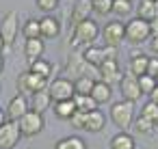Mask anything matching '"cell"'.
<instances>
[{
	"mask_svg": "<svg viewBox=\"0 0 158 149\" xmlns=\"http://www.w3.org/2000/svg\"><path fill=\"white\" fill-rule=\"evenodd\" d=\"M132 127H134V132H139V134H152V132H154V127H156V123H154V121H149V119H145V117L141 115L139 119H134Z\"/></svg>",
	"mask_w": 158,
	"mask_h": 149,
	"instance_id": "obj_31",
	"label": "cell"
},
{
	"mask_svg": "<svg viewBox=\"0 0 158 149\" xmlns=\"http://www.w3.org/2000/svg\"><path fill=\"white\" fill-rule=\"evenodd\" d=\"M18 125H20V132H22V136H26V138H33V136H37V134H39L44 127H46V121H44V115H41V112L28 110L26 115H22V117H20Z\"/></svg>",
	"mask_w": 158,
	"mask_h": 149,
	"instance_id": "obj_5",
	"label": "cell"
},
{
	"mask_svg": "<svg viewBox=\"0 0 158 149\" xmlns=\"http://www.w3.org/2000/svg\"><path fill=\"white\" fill-rule=\"evenodd\" d=\"M149 37H152L149 22L141 20V18H132L130 22H126V41L130 46H141Z\"/></svg>",
	"mask_w": 158,
	"mask_h": 149,
	"instance_id": "obj_3",
	"label": "cell"
},
{
	"mask_svg": "<svg viewBox=\"0 0 158 149\" xmlns=\"http://www.w3.org/2000/svg\"><path fill=\"white\" fill-rule=\"evenodd\" d=\"M132 11H134V5L130 0H113V13L115 15L128 18V15H132Z\"/></svg>",
	"mask_w": 158,
	"mask_h": 149,
	"instance_id": "obj_29",
	"label": "cell"
},
{
	"mask_svg": "<svg viewBox=\"0 0 158 149\" xmlns=\"http://www.w3.org/2000/svg\"><path fill=\"white\" fill-rule=\"evenodd\" d=\"M39 24H41V39H54L61 35V24L54 15H50V13L44 15L39 20Z\"/></svg>",
	"mask_w": 158,
	"mask_h": 149,
	"instance_id": "obj_15",
	"label": "cell"
},
{
	"mask_svg": "<svg viewBox=\"0 0 158 149\" xmlns=\"http://www.w3.org/2000/svg\"><path fill=\"white\" fill-rule=\"evenodd\" d=\"M52 104H54V99H52V95H50L48 89H41V91H37V93H33V95L28 97V106H31V110L41 112V115H44Z\"/></svg>",
	"mask_w": 158,
	"mask_h": 149,
	"instance_id": "obj_13",
	"label": "cell"
},
{
	"mask_svg": "<svg viewBox=\"0 0 158 149\" xmlns=\"http://www.w3.org/2000/svg\"><path fill=\"white\" fill-rule=\"evenodd\" d=\"M28 71H33V74L41 76V78L50 80L52 78V71H54V65L50 61H46V58H37V61L28 63Z\"/></svg>",
	"mask_w": 158,
	"mask_h": 149,
	"instance_id": "obj_22",
	"label": "cell"
},
{
	"mask_svg": "<svg viewBox=\"0 0 158 149\" xmlns=\"http://www.w3.org/2000/svg\"><path fill=\"white\" fill-rule=\"evenodd\" d=\"M18 33H20V18H18L15 11H9V13L2 18V24H0V35H2V41H5L7 48L13 46Z\"/></svg>",
	"mask_w": 158,
	"mask_h": 149,
	"instance_id": "obj_7",
	"label": "cell"
},
{
	"mask_svg": "<svg viewBox=\"0 0 158 149\" xmlns=\"http://www.w3.org/2000/svg\"><path fill=\"white\" fill-rule=\"evenodd\" d=\"M156 80H158V76H156Z\"/></svg>",
	"mask_w": 158,
	"mask_h": 149,
	"instance_id": "obj_45",
	"label": "cell"
},
{
	"mask_svg": "<svg viewBox=\"0 0 158 149\" xmlns=\"http://www.w3.org/2000/svg\"><path fill=\"white\" fill-rule=\"evenodd\" d=\"M134 147H136V143L128 132H117L110 138V149H134Z\"/></svg>",
	"mask_w": 158,
	"mask_h": 149,
	"instance_id": "obj_24",
	"label": "cell"
},
{
	"mask_svg": "<svg viewBox=\"0 0 158 149\" xmlns=\"http://www.w3.org/2000/svg\"><path fill=\"white\" fill-rule=\"evenodd\" d=\"M106 125V117L102 110H89L85 115V132H102Z\"/></svg>",
	"mask_w": 158,
	"mask_h": 149,
	"instance_id": "obj_16",
	"label": "cell"
},
{
	"mask_svg": "<svg viewBox=\"0 0 158 149\" xmlns=\"http://www.w3.org/2000/svg\"><path fill=\"white\" fill-rule=\"evenodd\" d=\"M130 2H134V0H130Z\"/></svg>",
	"mask_w": 158,
	"mask_h": 149,
	"instance_id": "obj_44",
	"label": "cell"
},
{
	"mask_svg": "<svg viewBox=\"0 0 158 149\" xmlns=\"http://www.w3.org/2000/svg\"><path fill=\"white\" fill-rule=\"evenodd\" d=\"M2 69H5V58H2V54H0V74H2Z\"/></svg>",
	"mask_w": 158,
	"mask_h": 149,
	"instance_id": "obj_41",
	"label": "cell"
},
{
	"mask_svg": "<svg viewBox=\"0 0 158 149\" xmlns=\"http://www.w3.org/2000/svg\"><path fill=\"white\" fill-rule=\"evenodd\" d=\"M54 149H87V145L80 136H65L54 145Z\"/></svg>",
	"mask_w": 158,
	"mask_h": 149,
	"instance_id": "obj_27",
	"label": "cell"
},
{
	"mask_svg": "<svg viewBox=\"0 0 158 149\" xmlns=\"http://www.w3.org/2000/svg\"><path fill=\"white\" fill-rule=\"evenodd\" d=\"M102 39H104V46H113V48H119L126 39V26L121 22H108L102 30H100Z\"/></svg>",
	"mask_w": 158,
	"mask_h": 149,
	"instance_id": "obj_8",
	"label": "cell"
},
{
	"mask_svg": "<svg viewBox=\"0 0 158 149\" xmlns=\"http://www.w3.org/2000/svg\"><path fill=\"white\" fill-rule=\"evenodd\" d=\"M59 7V0H37V9H41L44 13H50Z\"/></svg>",
	"mask_w": 158,
	"mask_h": 149,
	"instance_id": "obj_34",
	"label": "cell"
},
{
	"mask_svg": "<svg viewBox=\"0 0 158 149\" xmlns=\"http://www.w3.org/2000/svg\"><path fill=\"white\" fill-rule=\"evenodd\" d=\"M110 95H113V87H110V84H106L104 80H98V82L93 84L91 97L98 102V106H100V104H106V102H110Z\"/></svg>",
	"mask_w": 158,
	"mask_h": 149,
	"instance_id": "obj_20",
	"label": "cell"
},
{
	"mask_svg": "<svg viewBox=\"0 0 158 149\" xmlns=\"http://www.w3.org/2000/svg\"><path fill=\"white\" fill-rule=\"evenodd\" d=\"M5 48H7V46H5V41H2V35H0V52H2Z\"/></svg>",
	"mask_w": 158,
	"mask_h": 149,
	"instance_id": "obj_42",
	"label": "cell"
},
{
	"mask_svg": "<svg viewBox=\"0 0 158 149\" xmlns=\"http://www.w3.org/2000/svg\"><path fill=\"white\" fill-rule=\"evenodd\" d=\"M119 91H121V99L128 102H136L141 97V87H139V78L132 74H126L119 82Z\"/></svg>",
	"mask_w": 158,
	"mask_h": 149,
	"instance_id": "obj_11",
	"label": "cell"
},
{
	"mask_svg": "<svg viewBox=\"0 0 158 149\" xmlns=\"http://www.w3.org/2000/svg\"><path fill=\"white\" fill-rule=\"evenodd\" d=\"M5 121H7V115H5V110H2V108H0V125H2Z\"/></svg>",
	"mask_w": 158,
	"mask_h": 149,
	"instance_id": "obj_40",
	"label": "cell"
},
{
	"mask_svg": "<svg viewBox=\"0 0 158 149\" xmlns=\"http://www.w3.org/2000/svg\"><path fill=\"white\" fill-rule=\"evenodd\" d=\"M74 104H76V110H80V112H89V110L98 108V102L91 95H74Z\"/></svg>",
	"mask_w": 158,
	"mask_h": 149,
	"instance_id": "obj_28",
	"label": "cell"
},
{
	"mask_svg": "<svg viewBox=\"0 0 158 149\" xmlns=\"http://www.w3.org/2000/svg\"><path fill=\"white\" fill-rule=\"evenodd\" d=\"M147 63H149V56L147 54H132L130 56V63H128V74L132 76H145L147 74Z\"/></svg>",
	"mask_w": 158,
	"mask_h": 149,
	"instance_id": "obj_19",
	"label": "cell"
},
{
	"mask_svg": "<svg viewBox=\"0 0 158 149\" xmlns=\"http://www.w3.org/2000/svg\"><path fill=\"white\" fill-rule=\"evenodd\" d=\"M100 80H104L106 84H119L121 82V78H123V74L119 71V65H117V61H104L100 67Z\"/></svg>",
	"mask_w": 158,
	"mask_h": 149,
	"instance_id": "obj_12",
	"label": "cell"
},
{
	"mask_svg": "<svg viewBox=\"0 0 158 149\" xmlns=\"http://www.w3.org/2000/svg\"><path fill=\"white\" fill-rule=\"evenodd\" d=\"M110 121L119 127V132H126L134 123V102L119 99L110 106Z\"/></svg>",
	"mask_w": 158,
	"mask_h": 149,
	"instance_id": "obj_2",
	"label": "cell"
},
{
	"mask_svg": "<svg viewBox=\"0 0 158 149\" xmlns=\"http://www.w3.org/2000/svg\"><path fill=\"white\" fill-rule=\"evenodd\" d=\"M48 82L50 80H46V78H41V76H37L33 71H22L18 76V80H15V87H18V93L31 97L33 93L41 91V89H48Z\"/></svg>",
	"mask_w": 158,
	"mask_h": 149,
	"instance_id": "obj_4",
	"label": "cell"
},
{
	"mask_svg": "<svg viewBox=\"0 0 158 149\" xmlns=\"http://www.w3.org/2000/svg\"><path fill=\"white\" fill-rule=\"evenodd\" d=\"M149 48H152V52H154V54H158V35H152Z\"/></svg>",
	"mask_w": 158,
	"mask_h": 149,
	"instance_id": "obj_37",
	"label": "cell"
},
{
	"mask_svg": "<svg viewBox=\"0 0 158 149\" xmlns=\"http://www.w3.org/2000/svg\"><path fill=\"white\" fill-rule=\"evenodd\" d=\"M74 112H76L74 97H72V99H63V102H54V115H56L59 119H65V121H69Z\"/></svg>",
	"mask_w": 158,
	"mask_h": 149,
	"instance_id": "obj_23",
	"label": "cell"
},
{
	"mask_svg": "<svg viewBox=\"0 0 158 149\" xmlns=\"http://www.w3.org/2000/svg\"><path fill=\"white\" fill-rule=\"evenodd\" d=\"M149 28H152V35H158V15L149 22Z\"/></svg>",
	"mask_w": 158,
	"mask_h": 149,
	"instance_id": "obj_38",
	"label": "cell"
},
{
	"mask_svg": "<svg viewBox=\"0 0 158 149\" xmlns=\"http://www.w3.org/2000/svg\"><path fill=\"white\" fill-rule=\"evenodd\" d=\"M134 11H136V18H141L145 22H152L158 15V7H156L154 0H141L139 7H134Z\"/></svg>",
	"mask_w": 158,
	"mask_h": 149,
	"instance_id": "obj_21",
	"label": "cell"
},
{
	"mask_svg": "<svg viewBox=\"0 0 158 149\" xmlns=\"http://www.w3.org/2000/svg\"><path fill=\"white\" fill-rule=\"evenodd\" d=\"M44 50H46V43H44L41 37H37V39H26V43H24V56H26L28 63L41 58V56H44Z\"/></svg>",
	"mask_w": 158,
	"mask_h": 149,
	"instance_id": "obj_17",
	"label": "cell"
},
{
	"mask_svg": "<svg viewBox=\"0 0 158 149\" xmlns=\"http://www.w3.org/2000/svg\"><path fill=\"white\" fill-rule=\"evenodd\" d=\"M28 110H31V106H28V97H26V95H22V93H15V95L9 99L5 115H7V119H9V121H20V117H22V115H26Z\"/></svg>",
	"mask_w": 158,
	"mask_h": 149,
	"instance_id": "obj_10",
	"label": "cell"
},
{
	"mask_svg": "<svg viewBox=\"0 0 158 149\" xmlns=\"http://www.w3.org/2000/svg\"><path fill=\"white\" fill-rule=\"evenodd\" d=\"M147 76H158V56H149V63H147Z\"/></svg>",
	"mask_w": 158,
	"mask_h": 149,
	"instance_id": "obj_36",
	"label": "cell"
},
{
	"mask_svg": "<svg viewBox=\"0 0 158 149\" xmlns=\"http://www.w3.org/2000/svg\"><path fill=\"white\" fill-rule=\"evenodd\" d=\"M139 87H141V95H152L154 89L158 87V80L154 76H139Z\"/></svg>",
	"mask_w": 158,
	"mask_h": 149,
	"instance_id": "obj_30",
	"label": "cell"
},
{
	"mask_svg": "<svg viewBox=\"0 0 158 149\" xmlns=\"http://www.w3.org/2000/svg\"><path fill=\"white\" fill-rule=\"evenodd\" d=\"M48 91H50V95H52L54 102L72 99V97L76 95V91H74V80H69V78H65V76H59V78L50 80V82H48Z\"/></svg>",
	"mask_w": 158,
	"mask_h": 149,
	"instance_id": "obj_6",
	"label": "cell"
},
{
	"mask_svg": "<svg viewBox=\"0 0 158 149\" xmlns=\"http://www.w3.org/2000/svg\"><path fill=\"white\" fill-rule=\"evenodd\" d=\"M82 58H85L89 65L100 67V65L106 61V56H104V46H95V43L85 46V50H82Z\"/></svg>",
	"mask_w": 158,
	"mask_h": 149,
	"instance_id": "obj_18",
	"label": "cell"
},
{
	"mask_svg": "<svg viewBox=\"0 0 158 149\" xmlns=\"http://www.w3.org/2000/svg\"><path fill=\"white\" fill-rule=\"evenodd\" d=\"M154 2H156V7H158V0H154Z\"/></svg>",
	"mask_w": 158,
	"mask_h": 149,
	"instance_id": "obj_43",
	"label": "cell"
},
{
	"mask_svg": "<svg viewBox=\"0 0 158 149\" xmlns=\"http://www.w3.org/2000/svg\"><path fill=\"white\" fill-rule=\"evenodd\" d=\"M141 115H143L145 119H149V121L156 123V121H158V104H154V102L149 99V102L141 108Z\"/></svg>",
	"mask_w": 158,
	"mask_h": 149,
	"instance_id": "obj_33",
	"label": "cell"
},
{
	"mask_svg": "<svg viewBox=\"0 0 158 149\" xmlns=\"http://www.w3.org/2000/svg\"><path fill=\"white\" fill-rule=\"evenodd\" d=\"M22 35H24V39H37V37H41V24H39V20L28 18L22 24Z\"/></svg>",
	"mask_w": 158,
	"mask_h": 149,
	"instance_id": "obj_25",
	"label": "cell"
},
{
	"mask_svg": "<svg viewBox=\"0 0 158 149\" xmlns=\"http://www.w3.org/2000/svg\"><path fill=\"white\" fill-rule=\"evenodd\" d=\"M91 0H76V5L72 7V13H69V24L72 28L85 20H89V13H91Z\"/></svg>",
	"mask_w": 158,
	"mask_h": 149,
	"instance_id": "obj_14",
	"label": "cell"
},
{
	"mask_svg": "<svg viewBox=\"0 0 158 149\" xmlns=\"http://www.w3.org/2000/svg\"><path fill=\"white\" fill-rule=\"evenodd\" d=\"M149 99H152V102H154V104H158V87H156V89H154V93H152V95H149Z\"/></svg>",
	"mask_w": 158,
	"mask_h": 149,
	"instance_id": "obj_39",
	"label": "cell"
},
{
	"mask_svg": "<svg viewBox=\"0 0 158 149\" xmlns=\"http://www.w3.org/2000/svg\"><path fill=\"white\" fill-rule=\"evenodd\" d=\"M85 115H87V112H80V110H76V112L72 115L69 123H72L76 130H85Z\"/></svg>",
	"mask_w": 158,
	"mask_h": 149,
	"instance_id": "obj_35",
	"label": "cell"
},
{
	"mask_svg": "<svg viewBox=\"0 0 158 149\" xmlns=\"http://www.w3.org/2000/svg\"><path fill=\"white\" fill-rule=\"evenodd\" d=\"M91 9L98 15H108L113 13V0H91Z\"/></svg>",
	"mask_w": 158,
	"mask_h": 149,
	"instance_id": "obj_32",
	"label": "cell"
},
{
	"mask_svg": "<svg viewBox=\"0 0 158 149\" xmlns=\"http://www.w3.org/2000/svg\"><path fill=\"white\" fill-rule=\"evenodd\" d=\"M95 82H98V80H93V78H89V76L76 78V80H74V91H76V95H91Z\"/></svg>",
	"mask_w": 158,
	"mask_h": 149,
	"instance_id": "obj_26",
	"label": "cell"
},
{
	"mask_svg": "<svg viewBox=\"0 0 158 149\" xmlns=\"http://www.w3.org/2000/svg\"><path fill=\"white\" fill-rule=\"evenodd\" d=\"M22 132H20V125L18 121H5L0 125V149H13L20 140Z\"/></svg>",
	"mask_w": 158,
	"mask_h": 149,
	"instance_id": "obj_9",
	"label": "cell"
},
{
	"mask_svg": "<svg viewBox=\"0 0 158 149\" xmlns=\"http://www.w3.org/2000/svg\"><path fill=\"white\" fill-rule=\"evenodd\" d=\"M100 37V26L95 20H85L80 24H76L72 28V37H69V46L72 48H80V46H89Z\"/></svg>",
	"mask_w": 158,
	"mask_h": 149,
	"instance_id": "obj_1",
	"label": "cell"
}]
</instances>
